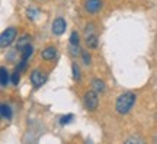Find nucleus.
<instances>
[{"label": "nucleus", "mask_w": 157, "mask_h": 144, "mask_svg": "<svg viewBox=\"0 0 157 144\" xmlns=\"http://www.w3.org/2000/svg\"><path fill=\"white\" fill-rule=\"evenodd\" d=\"M82 57H83V63L86 66H89L90 63H92V57H90V54L86 50H82Z\"/></svg>", "instance_id": "obj_16"}, {"label": "nucleus", "mask_w": 157, "mask_h": 144, "mask_svg": "<svg viewBox=\"0 0 157 144\" xmlns=\"http://www.w3.org/2000/svg\"><path fill=\"white\" fill-rule=\"evenodd\" d=\"M29 44H31V37H29V35H23L22 38L17 41L16 50H17V51H22L23 48H25L26 45H29Z\"/></svg>", "instance_id": "obj_11"}, {"label": "nucleus", "mask_w": 157, "mask_h": 144, "mask_svg": "<svg viewBox=\"0 0 157 144\" xmlns=\"http://www.w3.org/2000/svg\"><path fill=\"white\" fill-rule=\"evenodd\" d=\"M70 44H74V45L80 44V37H78L77 31H73V32H71V35H70Z\"/></svg>", "instance_id": "obj_14"}, {"label": "nucleus", "mask_w": 157, "mask_h": 144, "mask_svg": "<svg viewBox=\"0 0 157 144\" xmlns=\"http://www.w3.org/2000/svg\"><path fill=\"white\" fill-rule=\"evenodd\" d=\"M0 84H2V88H6L9 82H12V76H9V73L6 70V67H2L0 68Z\"/></svg>", "instance_id": "obj_9"}, {"label": "nucleus", "mask_w": 157, "mask_h": 144, "mask_svg": "<svg viewBox=\"0 0 157 144\" xmlns=\"http://www.w3.org/2000/svg\"><path fill=\"white\" fill-rule=\"evenodd\" d=\"M84 39H86V44L89 48H96L98 47V33L95 31V23H87L86 29H84Z\"/></svg>", "instance_id": "obj_3"}, {"label": "nucleus", "mask_w": 157, "mask_h": 144, "mask_svg": "<svg viewBox=\"0 0 157 144\" xmlns=\"http://www.w3.org/2000/svg\"><path fill=\"white\" fill-rule=\"evenodd\" d=\"M16 35H17V29L10 26V28L5 29L3 32H2V37H0V45L6 48V47H9V45L16 39Z\"/></svg>", "instance_id": "obj_4"}, {"label": "nucleus", "mask_w": 157, "mask_h": 144, "mask_svg": "<svg viewBox=\"0 0 157 144\" xmlns=\"http://www.w3.org/2000/svg\"><path fill=\"white\" fill-rule=\"evenodd\" d=\"M135 98L137 96H135L134 92H125V93L119 95L117 99V103H115V109H117L118 114H121V115L128 114L135 103Z\"/></svg>", "instance_id": "obj_1"}, {"label": "nucleus", "mask_w": 157, "mask_h": 144, "mask_svg": "<svg viewBox=\"0 0 157 144\" xmlns=\"http://www.w3.org/2000/svg\"><path fill=\"white\" fill-rule=\"evenodd\" d=\"M39 2H42V0H39Z\"/></svg>", "instance_id": "obj_20"}, {"label": "nucleus", "mask_w": 157, "mask_h": 144, "mask_svg": "<svg viewBox=\"0 0 157 144\" xmlns=\"http://www.w3.org/2000/svg\"><path fill=\"white\" fill-rule=\"evenodd\" d=\"M57 57V48L54 45H48L41 51V58L45 61H52Z\"/></svg>", "instance_id": "obj_7"}, {"label": "nucleus", "mask_w": 157, "mask_h": 144, "mask_svg": "<svg viewBox=\"0 0 157 144\" xmlns=\"http://www.w3.org/2000/svg\"><path fill=\"white\" fill-rule=\"evenodd\" d=\"M66 28H67V23H66V21L63 19V18H57V19H54V22H52V33L54 35H57V37H60V35H63V33L66 32Z\"/></svg>", "instance_id": "obj_6"}, {"label": "nucleus", "mask_w": 157, "mask_h": 144, "mask_svg": "<svg viewBox=\"0 0 157 144\" xmlns=\"http://www.w3.org/2000/svg\"><path fill=\"white\" fill-rule=\"evenodd\" d=\"M153 141H154V143H157V137H154V138H153Z\"/></svg>", "instance_id": "obj_19"}, {"label": "nucleus", "mask_w": 157, "mask_h": 144, "mask_svg": "<svg viewBox=\"0 0 157 144\" xmlns=\"http://www.w3.org/2000/svg\"><path fill=\"white\" fill-rule=\"evenodd\" d=\"M0 112H2V118H5V119H12V109L9 105H6V103H2L0 106Z\"/></svg>", "instance_id": "obj_12"}, {"label": "nucleus", "mask_w": 157, "mask_h": 144, "mask_svg": "<svg viewBox=\"0 0 157 144\" xmlns=\"http://www.w3.org/2000/svg\"><path fill=\"white\" fill-rule=\"evenodd\" d=\"M92 88L95 89L98 93H102V92H105L106 84H105V82L101 80V79H93V80H92Z\"/></svg>", "instance_id": "obj_10"}, {"label": "nucleus", "mask_w": 157, "mask_h": 144, "mask_svg": "<svg viewBox=\"0 0 157 144\" xmlns=\"http://www.w3.org/2000/svg\"><path fill=\"white\" fill-rule=\"evenodd\" d=\"M80 51H82V50H78V45L70 44V54H71V56H73V57L78 56V54H82Z\"/></svg>", "instance_id": "obj_18"}, {"label": "nucleus", "mask_w": 157, "mask_h": 144, "mask_svg": "<svg viewBox=\"0 0 157 144\" xmlns=\"http://www.w3.org/2000/svg\"><path fill=\"white\" fill-rule=\"evenodd\" d=\"M29 80H31V83H32V86H34L35 89H38L47 82V74H45L44 72H41V70L36 68V70H34V72H31V74H29Z\"/></svg>", "instance_id": "obj_5"}, {"label": "nucleus", "mask_w": 157, "mask_h": 144, "mask_svg": "<svg viewBox=\"0 0 157 144\" xmlns=\"http://www.w3.org/2000/svg\"><path fill=\"white\" fill-rule=\"evenodd\" d=\"M74 116L71 115V114H68V115H64L61 116V119H60V122H61V125H66V124H70V122L73 121Z\"/></svg>", "instance_id": "obj_17"}, {"label": "nucleus", "mask_w": 157, "mask_h": 144, "mask_svg": "<svg viewBox=\"0 0 157 144\" xmlns=\"http://www.w3.org/2000/svg\"><path fill=\"white\" fill-rule=\"evenodd\" d=\"M12 76V84L13 86H17L19 84V80H21V72L16 68V72L13 73V74H10Z\"/></svg>", "instance_id": "obj_15"}, {"label": "nucleus", "mask_w": 157, "mask_h": 144, "mask_svg": "<svg viewBox=\"0 0 157 144\" xmlns=\"http://www.w3.org/2000/svg\"><path fill=\"white\" fill-rule=\"evenodd\" d=\"M84 7L89 13H98L102 9V0H86Z\"/></svg>", "instance_id": "obj_8"}, {"label": "nucleus", "mask_w": 157, "mask_h": 144, "mask_svg": "<svg viewBox=\"0 0 157 144\" xmlns=\"http://www.w3.org/2000/svg\"><path fill=\"white\" fill-rule=\"evenodd\" d=\"M83 102L87 111H95L98 105H99V98H98V92L95 89L93 90H86L83 95Z\"/></svg>", "instance_id": "obj_2"}, {"label": "nucleus", "mask_w": 157, "mask_h": 144, "mask_svg": "<svg viewBox=\"0 0 157 144\" xmlns=\"http://www.w3.org/2000/svg\"><path fill=\"white\" fill-rule=\"evenodd\" d=\"M71 72H73V79L78 82V80L82 79V74H80V68H78L77 63H73V64H71Z\"/></svg>", "instance_id": "obj_13"}]
</instances>
